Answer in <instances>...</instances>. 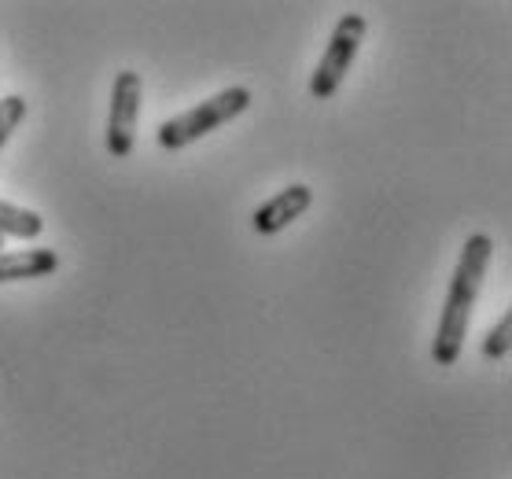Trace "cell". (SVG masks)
<instances>
[{
	"label": "cell",
	"mask_w": 512,
	"mask_h": 479,
	"mask_svg": "<svg viewBox=\"0 0 512 479\" xmlns=\"http://www.w3.org/2000/svg\"><path fill=\"white\" fill-rule=\"evenodd\" d=\"M247 107H251V89L233 85V89H222V93H214L210 100L188 107V111H181V115L166 118L155 137H159V144H163L166 152H177V148H188L192 141L214 133V129L225 126V122L240 118Z\"/></svg>",
	"instance_id": "cell-2"
},
{
	"label": "cell",
	"mask_w": 512,
	"mask_h": 479,
	"mask_svg": "<svg viewBox=\"0 0 512 479\" xmlns=\"http://www.w3.org/2000/svg\"><path fill=\"white\" fill-rule=\"evenodd\" d=\"M45 233V218L30 207H15L0 199V236H19V240H37Z\"/></svg>",
	"instance_id": "cell-7"
},
{
	"label": "cell",
	"mask_w": 512,
	"mask_h": 479,
	"mask_svg": "<svg viewBox=\"0 0 512 479\" xmlns=\"http://www.w3.org/2000/svg\"><path fill=\"white\" fill-rule=\"evenodd\" d=\"M490 255H494V240L487 233H472L465 240V247H461L457 269L450 277V288H446L443 317H439V328H435V343H431V362L443 365V369L454 365L461 358V351H465L468 321H472V310H476Z\"/></svg>",
	"instance_id": "cell-1"
},
{
	"label": "cell",
	"mask_w": 512,
	"mask_h": 479,
	"mask_svg": "<svg viewBox=\"0 0 512 479\" xmlns=\"http://www.w3.org/2000/svg\"><path fill=\"white\" fill-rule=\"evenodd\" d=\"M59 269V255L52 247H26V251H0V284L37 281Z\"/></svg>",
	"instance_id": "cell-6"
},
{
	"label": "cell",
	"mask_w": 512,
	"mask_h": 479,
	"mask_svg": "<svg viewBox=\"0 0 512 479\" xmlns=\"http://www.w3.org/2000/svg\"><path fill=\"white\" fill-rule=\"evenodd\" d=\"M140 93H144V82H140L137 71H122L111 85V115H107V152L115 159H126L133 155V144H137V118H140Z\"/></svg>",
	"instance_id": "cell-4"
},
{
	"label": "cell",
	"mask_w": 512,
	"mask_h": 479,
	"mask_svg": "<svg viewBox=\"0 0 512 479\" xmlns=\"http://www.w3.org/2000/svg\"><path fill=\"white\" fill-rule=\"evenodd\" d=\"M310 203H314L310 185H288L284 192L266 199V203L251 214V225H255V233L273 236V233H280V229H288L295 218H303V214L310 211Z\"/></svg>",
	"instance_id": "cell-5"
},
{
	"label": "cell",
	"mask_w": 512,
	"mask_h": 479,
	"mask_svg": "<svg viewBox=\"0 0 512 479\" xmlns=\"http://www.w3.org/2000/svg\"><path fill=\"white\" fill-rule=\"evenodd\" d=\"M0 251H4V236H0Z\"/></svg>",
	"instance_id": "cell-10"
},
{
	"label": "cell",
	"mask_w": 512,
	"mask_h": 479,
	"mask_svg": "<svg viewBox=\"0 0 512 479\" xmlns=\"http://www.w3.org/2000/svg\"><path fill=\"white\" fill-rule=\"evenodd\" d=\"M365 30H369V23H365V15H358V12H347L336 23V30H332V37H328V45H325V56H321L314 78H310V96H314V100L336 96V89L343 85L347 71L354 67V59H358Z\"/></svg>",
	"instance_id": "cell-3"
},
{
	"label": "cell",
	"mask_w": 512,
	"mask_h": 479,
	"mask_svg": "<svg viewBox=\"0 0 512 479\" xmlns=\"http://www.w3.org/2000/svg\"><path fill=\"white\" fill-rule=\"evenodd\" d=\"M509 347H512V314H501V321L483 339V354H487L490 362H501V358H509Z\"/></svg>",
	"instance_id": "cell-9"
},
{
	"label": "cell",
	"mask_w": 512,
	"mask_h": 479,
	"mask_svg": "<svg viewBox=\"0 0 512 479\" xmlns=\"http://www.w3.org/2000/svg\"><path fill=\"white\" fill-rule=\"evenodd\" d=\"M26 118V100L23 96H4L0 100V152L8 148V141H12V133L19 126H23Z\"/></svg>",
	"instance_id": "cell-8"
}]
</instances>
